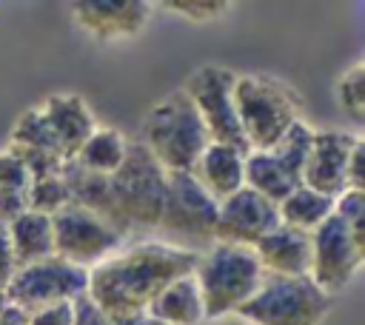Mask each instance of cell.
Returning a JSON list of instances; mask_svg holds the SVG:
<instances>
[{
	"instance_id": "obj_1",
	"label": "cell",
	"mask_w": 365,
	"mask_h": 325,
	"mask_svg": "<svg viewBox=\"0 0 365 325\" xmlns=\"http://www.w3.org/2000/svg\"><path fill=\"white\" fill-rule=\"evenodd\" d=\"M200 254L140 239L117 248L108 259L88 271L86 294L103 308L111 325H137L148 316L151 302L180 277L194 274Z\"/></svg>"
},
{
	"instance_id": "obj_2",
	"label": "cell",
	"mask_w": 365,
	"mask_h": 325,
	"mask_svg": "<svg viewBox=\"0 0 365 325\" xmlns=\"http://www.w3.org/2000/svg\"><path fill=\"white\" fill-rule=\"evenodd\" d=\"M165 200V168L148 154L140 140L125 143V157L114 174L106 177V194L100 205V220H106L117 234L154 231Z\"/></svg>"
},
{
	"instance_id": "obj_3",
	"label": "cell",
	"mask_w": 365,
	"mask_h": 325,
	"mask_svg": "<svg viewBox=\"0 0 365 325\" xmlns=\"http://www.w3.org/2000/svg\"><path fill=\"white\" fill-rule=\"evenodd\" d=\"M140 143L165 171L191 174L202 151L211 145V137L188 94L177 88L145 114Z\"/></svg>"
},
{
	"instance_id": "obj_4",
	"label": "cell",
	"mask_w": 365,
	"mask_h": 325,
	"mask_svg": "<svg viewBox=\"0 0 365 325\" xmlns=\"http://www.w3.org/2000/svg\"><path fill=\"white\" fill-rule=\"evenodd\" d=\"M234 111L248 143V154L268 151L294 123H299L302 97L282 80L242 74L234 80Z\"/></svg>"
},
{
	"instance_id": "obj_5",
	"label": "cell",
	"mask_w": 365,
	"mask_h": 325,
	"mask_svg": "<svg viewBox=\"0 0 365 325\" xmlns=\"http://www.w3.org/2000/svg\"><path fill=\"white\" fill-rule=\"evenodd\" d=\"M191 277L197 282L205 319H217L242 308L257 294L265 271L251 248L214 242L200 254Z\"/></svg>"
},
{
	"instance_id": "obj_6",
	"label": "cell",
	"mask_w": 365,
	"mask_h": 325,
	"mask_svg": "<svg viewBox=\"0 0 365 325\" xmlns=\"http://www.w3.org/2000/svg\"><path fill=\"white\" fill-rule=\"evenodd\" d=\"M220 205L185 171H165V200L157 222V239L182 251L202 254L214 245Z\"/></svg>"
},
{
	"instance_id": "obj_7",
	"label": "cell",
	"mask_w": 365,
	"mask_h": 325,
	"mask_svg": "<svg viewBox=\"0 0 365 325\" xmlns=\"http://www.w3.org/2000/svg\"><path fill=\"white\" fill-rule=\"evenodd\" d=\"M334 296L319 291L311 277H277L265 274L257 294L237 308L251 325H319Z\"/></svg>"
},
{
	"instance_id": "obj_8",
	"label": "cell",
	"mask_w": 365,
	"mask_h": 325,
	"mask_svg": "<svg viewBox=\"0 0 365 325\" xmlns=\"http://www.w3.org/2000/svg\"><path fill=\"white\" fill-rule=\"evenodd\" d=\"M311 137L314 128L299 120L282 134L274 148L251 151L245 157V188L279 205L291 191L302 185V165L311 148Z\"/></svg>"
},
{
	"instance_id": "obj_9",
	"label": "cell",
	"mask_w": 365,
	"mask_h": 325,
	"mask_svg": "<svg viewBox=\"0 0 365 325\" xmlns=\"http://www.w3.org/2000/svg\"><path fill=\"white\" fill-rule=\"evenodd\" d=\"M88 288V271L60 259L46 257L40 262H31L26 268H17L6 285V302L17 311L37 314L57 302H71Z\"/></svg>"
},
{
	"instance_id": "obj_10",
	"label": "cell",
	"mask_w": 365,
	"mask_h": 325,
	"mask_svg": "<svg viewBox=\"0 0 365 325\" xmlns=\"http://www.w3.org/2000/svg\"><path fill=\"white\" fill-rule=\"evenodd\" d=\"M51 234H54V257L83 271H91L125 242V237L117 234L106 220L74 202L51 214Z\"/></svg>"
},
{
	"instance_id": "obj_11",
	"label": "cell",
	"mask_w": 365,
	"mask_h": 325,
	"mask_svg": "<svg viewBox=\"0 0 365 325\" xmlns=\"http://www.w3.org/2000/svg\"><path fill=\"white\" fill-rule=\"evenodd\" d=\"M234 80L237 74L222 66H202L185 80L182 91L200 111L211 143L231 145L248 157V143L242 137V128L234 111Z\"/></svg>"
},
{
	"instance_id": "obj_12",
	"label": "cell",
	"mask_w": 365,
	"mask_h": 325,
	"mask_svg": "<svg viewBox=\"0 0 365 325\" xmlns=\"http://www.w3.org/2000/svg\"><path fill=\"white\" fill-rule=\"evenodd\" d=\"M362 262H365V254L354 245L345 222L336 214H331L311 234V271H308V277L328 296L339 294L359 274Z\"/></svg>"
},
{
	"instance_id": "obj_13",
	"label": "cell",
	"mask_w": 365,
	"mask_h": 325,
	"mask_svg": "<svg viewBox=\"0 0 365 325\" xmlns=\"http://www.w3.org/2000/svg\"><path fill=\"white\" fill-rule=\"evenodd\" d=\"M279 211L271 200L251 188H240L231 194L225 202H220V217H217V231L214 242L225 245H245L254 248L265 234L279 228Z\"/></svg>"
},
{
	"instance_id": "obj_14",
	"label": "cell",
	"mask_w": 365,
	"mask_h": 325,
	"mask_svg": "<svg viewBox=\"0 0 365 325\" xmlns=\"http://www.w3.org/2000/svg\"><path fill=\"white\" fill-rule=\"evenodd\" d=\"M74 23L100 43H117L140 34L151 17V3L145 0H83L71 3Z\"/></svg>"
},
{
	"instance_id": "obj_15",
	"label": "cell",
	"mask_w": 365,
	"mask_h": 325,
	"mask_svg": "<svg viewBox=\"0 0 365 325\" xmlns=\"http://www.w3.org/2000/svg\"><path fill=\"white\" fill-rule=\"evenodd\" d=\"M356 143L359 137L348 131H314L302 165V185L331 200L339 197L345 191V171Z\"/></svg>"
},
{
	"instance_id": "obj_16",
	"label": "cell",
	"mask_w": 365,
	"mask_h": 325,
	"mask_svg": "<svg viewBox=\"0 0 365 325\" xmlns=\"http://www.w3.org/2000/svg\"><path fill=\"white\" fill-rule=\"evenodd\" d=\"M265 274L308 277L311 271V234L291 225H279L251 248Z\"/></svg>"
},
{
	"instance_id": "obj_17",
	"label": "cell",
	"mask_w": 365,
	"mask_h": 325,
	"mask_svg": "<svg viewBox=\"0 0 365 325\" xmlns=\"http://www.w3.org/2000/svg\"><path fill=\"white\" fill-rule=\"evenodd\" d=\"M43 117L60 145L63 160H74V154L80 151V145L94 134V117L86 108L83 97L77 94H51L46 103H40Z\"/></svg>"
},
{
	"instance_id": "obj_18",
	"label": "cell",
	"mask_w": 365,
	"mask_h": 325,
	"mask_svg": "<svg viewBox=\"0 0 365 325\" xmlns=\"http://www.w3.org/2000/svg\"><path fill=\"white\" fill-rule=\"evenodd\" d=\"M191 177L220 205V202H225L231 194H237L245 185V154L231 148V145L211 143L202 151V157L197 160Z\"/></svg>"
},
{
	"instance_id": "obj_19",
	"label": "cell",
	"mask_w": 365,
	"mask_h": 325,
	"mask_svg": "<svg viewBox=\"0 0 365 325\" xmlns=\"http://www.w3.org/2000/svg\"><path fill=\"white\" fill-rule=\"evenodd\" d=\"M6 231H9V242H11L14 271L26 268L31 262H40L46 257H54L51 217L37 214V211H26L11 225H6Z\"/></svg>"
},
{
	"instance_id": "obj_20",
	"label": "cell",
	"mask_w": 365,
	"mask_h": 325,
	"mask_svg": "<svg viewBox=\"0 0 365 325\" xmlns=\"http://www.w3.org/2000/svg\"><path fill=\"white\" fill-rule=\"evenodd\" d=\"M148 316L165 322V325H202L205 314H202V299L197 291L194 277H180L174 279L148 308Z\"/></svg>"
},
{
	"instance_id": "obj_21",
	"label": "cell",
	"mask_w": 365,
	"mask_h": 325,
	"mask_svg": "<svg viewBox=\"0 0 365 325\" xmlns=\"http://www.w3.org/2000/svg\"><path fill=\"white\" fill-rule=\"evenodd\" d=\"M279 222L282 225H291L297 231H305V234H314L331 214H334V200L325 197V194H317L305 185H299L297 191H291L279 205Z\"/></svg>"
},
{
	"instance_id": "obj_22",
	"label": "cell",
	"mask_w": 365,
	"mask_h": 325,
	"mask_svg": "<svg viewBox=\"0 0 365 325\" xmlns=\"http://www.w3.org/2000/svg\"><path fill=\"white\" fill-rule=\"evenodd\" d=\"M125 137L114 128H94V134L80 145V151L74 154L71 162H77L80 168L91 171V174H114L125 157Z\"/></svg>"
},
{
	"instance_id": "obj_23",
	"label": "cell",
	"mask_w": 365,
	"mask_h": 325,
	"mask_svg": "<svg viewBox=\"0 0 365 325\" xmlns=\"http://www.w3.org/2000/svg\"><path fill=\"white\" fill-rule=\"evenodd\" d=\"M336 100L356 125L365 123V63H354L336 80Z\"/></svg>"
},
{
	"instance_id": "obj_24",
	"label": "cell",
	"mask_w": 365,
	"mask_h": 325,
	"mask_svg": "<svg viewBox=\"0 0 365 325\" xmlns=\"http://www.w3.org/2000/svg\"><path fill=\"white\" fill-rule=\"evenodd\" d=\"M66 205H71L66 174H57V177H46V180L31 182V188H29V211H37V214L51 217V214H57Z\"/></svg>"
},
{
	"instance_id": "obj_25",
	"label": "cell",
	"mask_w": 365,
	"mask_h": 325,
	"mask_svg": "<svg viewBox=\"0 0 365 325\" xmlns=\"http://www.w3.org/2000/svg\"><path fill=\"white\" fill-rule=\"evenodd\" d=\"M334 214L345 222L354 245L365 254V191L345 188L339 197H334Z\"/></svg>"
},
{
	"instance_id": "obj_26",
	"label": "cell",
	"mask_w": 365,
	"mask_h": 325,
	"mask_svg": "<svg viewBox=\"0 0 365 325\" xmlns=\"http://www.w3.org/2000/svg\"><path fill=\"white\" fill-rule=\"evenodd\" d=\"M31 188V174L23 165V160L11 151L0 154V191H11V194H29Z\"/></svg>"
},
{
	"instance_id": "obj_27",
	"label": "cell",
	"mask_w": 365,
	"mask_h": 325,
	"mask_svg": "<svg viewBox=\"0 0 365 325\" xmlns=\"http://www.w3.org/2000/svg\"><path fill=\"white\" fill-rule=\"evenodd\" d=\"M163 6L177 11V14H182V17H188V20H194V23L217 20L231 9V3H225V0H168Z\"/></svg>"
},
{
	"instance_id": "obj_28",
	"label": "cell",
	"mask_w": 365,
	"mask_h": 325,
	"mask_svg": "<svg viewBox=\"0 0 365 325\" xmlns=\"http://www.w3.org/2000/svg\"><path fill=\"white\" fill-rule=\"evenodd\" d=\"M71 325H111V319L88 294H80L71 299Z\"/></svg>"
},
{
	"instance_id": "obj_29",
	"label": "cell",
	"mask_w": 365,
	"mask_h": 325,
	"mask_svg": "<svg viewBox=\"0 0 365 325\" xmlns=\"http://www.w3.org/2000/svg\"><path fill=\"white\" fill-rule=\"evenodd\" d=\"M362 160H365V143L359 137V143L354 145L351 151V160H348V171H345V188L351 191H365V171H362Z\"/></svg>"
},
{
	"instance_id": "obj_30",
	"label": "cell",
	"mask_w": 365,
	"mask_h": 325,
	"mask_svg": "<svg viewBox=\"0 0 365 325\" xmlns=\"http://www.w3.org/2000/svg\"><path fill=\"white\" fill-rule=\"evenodd\" d=\"M29 325H71V302H57L37 314H29Z\"/></svg>"
},
{
	"instance_id": "obj_31",
	"label": "cell",
	"mask_w": 365,
	"mask_h": 325,
	"mask_svg": "<svg viewBox=\"0 0 365 325\" xmlns=\"http://www.w3.org/2000/svg\"><path fill=\"white\" fill-rule=\"evenodd\" d=\"M14 274V257H11V242H9V231L0 222V291H6L9 279Z\"/></svg>"
},
{
	"instance_id": "obj_32",
	"label": "cell",
	"mask_w": 365,
	"mask_h": 325,
	"mask_svg": "<svg viewBox=\"0 0 365 325\" xmlns=\"http://www.w3.org/2000/svg\"><path fill=\"white\" fill-rule=\"evenodd\" d=\"M0 325H29V316L11 305H6V311L0 314Z\"/></svg>"
},
{
	"instance_id": "obj_33",
	"label": "cell",
	"mask_w": 365,
	"mask_h": 325,
	"mask_svg": "<svg viewBox=\"0 0 365 325\" xmlns=\"http://www.w3.org/2000/svg\"><path fill=\"white\" fill-rule=\"evenodd\" d=\"M202 325H251V322H245L240 314H225V316H217V319H205Z\"/></svg>"
},
{
	"instance_id": "obj_34",
	"label": "cell",
	"mask_w": 365,
	"mask_h": 325,
	"mask_svg": "<svg viewBox=\"0 0 365 325\" xmlns=\"http://www.w3.org/2000/svg\"><path fill=\"white\" fill-rule=\"evenodd\" d=\"M137 325H165V322H160V319H154V316H143Z\"/></svg>"
},
{
	"instance_id": "obj_35",
	"label": "cell",
	"mask_w": 365,
	"mask_h": 325,
	"mask_svg": "<svg viewBox=\"0 0 365 325\" xmlns=\"http://www.w3.org/2000/svg\"><path fill=\"white\" fill-rule=\"evenodd\" d=\"M6 305H9V302H6V294H3V291H0V314H3V311H6Z\"/></svg>"
}]
</instances>
